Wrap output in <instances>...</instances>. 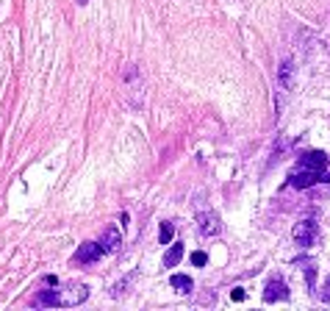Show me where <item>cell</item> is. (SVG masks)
Wrapping results in <instances>:
<instances>
[{
  "label": "cell",
  "mask_w": 330,
  "mask_h": 311,
  "mask_svg": "<svg viewBox=\"0 0 330 311\" xmlns=\"http://www.w3.org/2000/svg\"><path fill=\"white\" fill-rule=\"evenodd\" d=\"M316 184H330V172L294 167L291 175H288V186H294V189H311V186H316Z\"/></svg>",
  "instance_id": "1"
},
{
  "label": "cell",
  "mask_w": 330,
  "mask_h": 311,
  "mask_svg": "<svg viewBox=\"0 0 330 311\" xmlns=\"http://www.w3.org/2000/svg\"><path fill=\"white\" fill-rule=\"evenodd\" d=\"M291 236H294V242L300 248H311V245H316V239H319V222H316V219H302V222L294 225Z\"/></svg>",
  "instance_id": "2"
},
{
  "label": "cell",
  "mask_w": 330,
  "mask_h": 311,
  "mask_svg": "<svg viewBox=\"0 0 330 311\" xmlns=\"http://www.w3.org/2000/svg\"><path fill=\"white\" fill-rule=\"evenodd\" d=\"M197 231L200 236L211 239V236H219L222 233V219H219L217 211H200L197 214Z\"/></svg>",
  "instance_id": "3"
},
{
  "label": "cell",
  "mask_w": 330,
  "mask_h": 311,
  "mask_svg": "<svg viewBox=\"0 0 330 311\" xmlns=\"http://www.w3.org/2000/svg\"><path fill=\"white\" fill-rule=\"evenodd\" d=\"M328 153H322V150H308V153H302L300 158H297V167H302V170H328Z\"/></svg>",
  "instance_id": "4"
},
{
  "label": "cell",
  "mask_w": 330,
  "mask_h": 311,
  "mask_svg": "<svg viewBox=\"0 0 330 311\" xmlns=\"http://www.w3.org/2000/svg\"><path fill=\"white\" fill-rule=\"evenodd\" d=\"M58 295H61V306H78L89 297V289H86V283H70V286L58 289Z\"/></svg>",
  "instance_id": "5"
},
{
  "label": "cell",
  "mask_w": 330,
  "mask_h": 311,
  "mask_svg": "<svg viewBox=\"0 0 330 311\" xmlns=\"http://www.w3.org/2000/svg\"><path fill=\"white\" fill-rule=\"evenodd\" d=\"M264 300H267V303H278V300H288V286H286V281H283V278H269L267 281V289H264Z\"/></svg>",
  "instance_id": "6"
},
{
  "label": "cell",
  "mask_w": 330,
  "mask_h": 311,
  "mask_svg": "<svg viewBox=\"0 0 330 311\" xmlns=\"http://www.w3.org/2000/svg\"><path fill=\"white\" fill-rule=\"evenodd\" d=\"M100 256H103V245H100V242H84L75 253V261L78 264H92V261H97Z\"/></svg>",
  "instance_id": "7"
},
{
  "label": "cell",
  "mask_w": 330,
  "mask_h": 311,
  "mask_svg": "<svg viewBox=\"0 0 330 311\" xmlns=\"http://www.w3.org/2000/svg\"><path fill=\"white\" fill-rule=\"evenodd\" d=\"M31 303L36 306V309H50V306H61V295H58V289H42L36 292L34 300Z\"/></svg>",
  "instance_id": "8"
},
{
  "label": "cell",
  "mask_w": 330,
  "mask_h": 311,
  "mask_svg": "<svg viewBox=\"0 0 330 311\" xmlns=\"http://www.w3.org/2000/svg\"><path fill=\"white\" fill-rule=\"evenodd\" d=\"M278 84H281V89H291L294 86V61L291 58H286L278 67Z\"/></svg>",
  "instance_id": "9"
},
{
  "label": "cell",
  "mask_w": 330,
  "mask_h": 311,
  "mask_svg": "<svg viewBox=\"0 0 330 311\" xmlns=\"http://www.w3.org/2000/svg\"><path fill=\"white\" fill-rule=\"evenodd\" d=\"M100 245H103V253H114V250L122 245V233L117 231V228H105V233H103V239H100Z\"/></svg>",
  "instance_id": "10"
},
{
  "label": "cell",
  "mask_w": 330,
  "mask_h": 311,
  "mask_svg": "<svg viewBox=\"0 0 330 311\" xmlns=\"http://www.w3.org/2000/svg\"><path fill=\"white\" fill-rule=\"evenodd\" d=\"M169 283H172V289H178V292H191L194 289V281H191L189 275H181V272L169 278Z\"/></svg>",
  "instance_id": "11"
},
{
  "label": "cell",
  "mask_w": 330,
  "mask_h": 311,
  "mask_svg": "<svg viewBox=\"0 0 330 311\" xmlns=\"http://www.w3.org/2000/svg\"><path fill=\"white\" fill-rule=\"evenodd\" d=\"M183 259V245H172L167 253V259H164V267H178V261Z\"/></svg>",
  "instance_id": "12"
},
{
  "label": "cell",
  "mask_w": 330,
  "mask_h": 311,
  "mask_svg": "<svg viewBox=\"0 0 330 311\" xmlns=\"http://www.w3.org/2000/svg\"><path fill=\"white\" fill-rule=\"evenodd\" d=\"M172 236H175V225H172V222H161V228H158V242H161V245H169Z\"/></svg>",
  "instance_id": "13"
},
{
  "label": "cell",
  "mask_w": 330,
  "mask_h": 311,
  "mask_svg": "<svg viewBox=\"0 0 330 311\" xmlns=\"http://www.w3.org/2000/svg\"><path fill=\"white\" fill-rule=\"evenodd\" d=\"M134 278H136V275H128V278H122V281H117V283H114V286H111V297H122V295H125V292H128V286L134 283Z\"/></svg>",
  "instance_id": "14"
},
{
  "label": "cell",
  "mask_w": 330,
  "mask_h": 311,
  "mask_svg": "<svg viewBox=\"0 0 330 311\" xmlns=\"http://www.w3.org/2000/svg\"><path fill=\"white\" fill-rule=\"evenodd\" d=\"M305 275H308V286L314 289V278H316V264L314 261H305Z\"/></svg>",
  "instance_id": "15"
},
{
  "label": "cell",
  "mask_w": 330,
  "mask_h": 311,
  "mask_svg": "<svg viewBox=\"0 0 330 311\" xmlns=\"http://www.w3.org/2000/svg\"><path fill=\"white\" fill-rule=\"evenodd\" d=\"M205 261H208V256H205L203 250H197V253H191V264H194V267H205Z\"/></svg>",
  "instance_id": "16"
},
{
  "label": "cell",
  "mask_w": 330,
  "mask_h": 311,
  "mask_svg": "<svg viewBox=\"0 0 330 311\" xmlns=\"http://www.w3.org/2000/svg\"><path fill=\"white\" fill-rule=\"evenodd\" d=\"M319 297H322V303H330V275L325 278V283H322V292H319Z\"/></svg>",
  "instance_id": "17"
},
{
  "label": "cell",
  "mask_w": 330,
  "mask_h": 311,
  "mask_svg": "<svg viewBox=\"0 0 330 311\" xmlns=\"http://www.w3.org/2000/svg\"><path fill=\"white\" fill-rule=\"evenodd\" d=\"M231 297L236 300V303H241V300H244V289H233V292H231Z\"/></svg>",
  "instance_id": "18"
},
{
  "label": "cell",
  "mask_w": 330,
  "mask_h": 311,
  "mask_svg": "<svg viewBox=\"0 0 330 311\" xmlns=\"http://www.w3.org/2000/svg\"><path fill=\"white\" fill-rule=\"evenodd\" d=\"M75 3H78V6H86V3H89V0H75Z\"/></svg>",
  "instance_id": "19"
}]
</instances>
